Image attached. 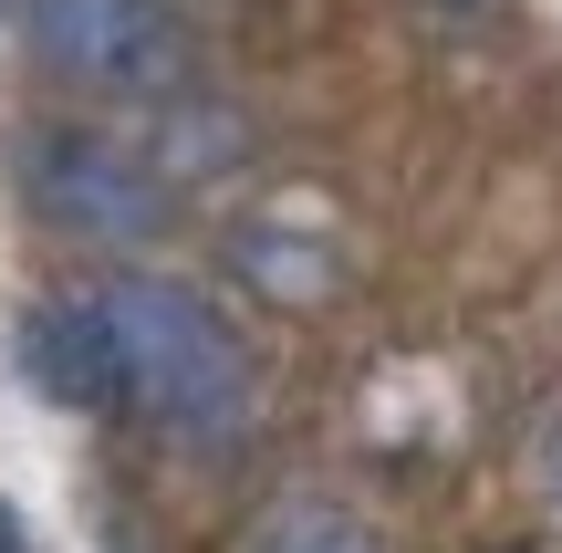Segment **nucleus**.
I'll return each mask as SVG.
<instances>
[{
    "instance_id": "f257e3e1",
    "label": "nucleus",
    "mask_w": 562,
    "mask_h": 553,
    "mask_svg": "<svg viewBox=\"0 0 562 553\" xmlns=\"http://www.w3.org/2000/svg\"><path fill=\"white\" fill-rule=\"evenodd\" d=\"M94 303L115 324V366H125L136 418H157L167 439H209V450H229L250 429V355L188 283L115 272V283H94Z\"/></svg>"
},
{
    "instance_id": "f03ea898",
    "label": "nucleus",
    "mask_w": 562,
    "mask_h": 553,
    "mask_svg": "<svg viewBox=\"0 0 562 553\" xmlns=\"http://www.w3.org/2000/svg\"><path fill=\"white\" fill-rule=\"evenodd\" d=\"M21 199H32L42 230L63 241H94V251H125V241H157L167 230V178L136 157V146L94 136V125H42L21 136Z\"/></svg>"
},
{
    "instance_id": "7ed1b4c3",
    "label": "nucleus",
    "mask_w": 562,
    "mask_h": 553,
    "mask_svg": "<svg viewBox=\"0 0 562 553\" xmlns=\"http://www.w3.org/2000/svg\"><path fill=\"white\" fill-rule=\"evenodd\" d=\"M32 53L115 104H157L199 74V42L167 0H32Z\"/></svg>"
},
{
    "instance_id": "20e7f679",
    "label": "nucleus",
    "mask_w": 562,
    "mask_h": 553,
    "mask_svg": "<svg viewBox=\"0 0 562 553\" xmlns=\"http://www.w3.org/2000/svg\"><path fill=\"white\" fill-rule=\"evenodd\" d=\"M21 376L53 408H125V366H115V324L104 303H32L21 313Z\"/></svg>"
},
{
    "instance_id": "39448f33",
    "label": "nucleus",
    "mask_w": 562,
    "mask_h": 553,
    "mask_svg": "<svg viewBox=\"0 0 562 553\" xmlns=\"http://www.w3.org/2000/svg\"><path fill=\"white\" fill-rule=\"evenodd\" d=\"M250 553H364V533L334 512V501H281L261 533H250Z\"/></svg>"
},
{
    "instance_id": "423d86ee",
    "label": "nucleus",
    "mask_w": 562,
    "mask_h": 553,
    "mask_svg": "<svg viewBox=\"0 0 562 553\" xmlns=\"http://www.w3.org/2000/svg\"><path fill=\"white\" fill-rule=\"evenodd\" d=\"M0 553H42V543H32V522H21V501H11V491H0Z\"/></svg>"
},
{
    "instance_id": "0eeeda50",
    "label": "nucleus",
    "mask_w": 562,
    "mask_h": 553,
    "mask_svg": "<svg viewBox=\"0 0 562 553\" xmlns=\"http://www.w3.org/2000/svg\"><path fill=\"white\" fill-rule=\"evenodd\" d=\"M542 491L562 501V418H552V429H542Z\"/></svg>"
}]
</instances>
